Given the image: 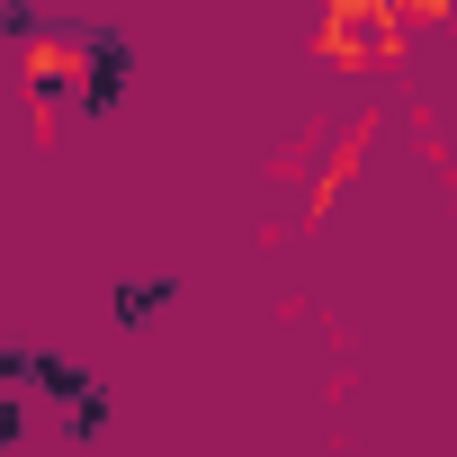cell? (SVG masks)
<instances>
[{"label": "cell", "instance_id": "1", "mask_svg": "<svg viewBox=\"0 0 457 457\" xmlns=\"http://www.w3.org/2000/svg\"><path fill=\"white\" fill-rule=\"evenodd\" d=\"M72 46H81V117H108L117 90H126V72H135V54H126V37H108L99 19H72Z\"/></svg>", "mask_w": 457, "mask_h": 457}, {"label": "cell", "instance_id": "2", "mask_svg": "<svg viewBox=\"0 0 457 457\" xmlns=\"http://www.w3.org/2000/svg\"><path fill=\"white\" fill-rule=\"evenodd\" d=\"M37 386H46V395H54V403H72V412H81V403H90V395H108V386H99V377H90V368H72V359H63V350H37Z\"/></svg>", "mask_w": 457, "mask_h": 457}, {"label": "cell", "instance_id": "3", "mask_svg": "<svg viewBox=\"0 0 457 457\" xmlns=\"http://www.w3.org/2000/svg\"><path fill=\"white\" fill-rule=\"evenodd\" d=\"M179 305V278H135V287H117V323H153V314H170Z\"/></svg>", "mask_w": 457, "mask_h": 457}, {"label": "cell", "instance_id": "4", "mask_svg": "<svg viewBox=\"0 0 457 457\" xmlns=\"http://www.w3.org/2000/svg\"><path fill=\"white\" fill-rule=\"evenodd\" d=\"M10 386H37V350H10V341H0V395H10Z\"/></svg>", "mask_w": 457, "mask_h": 457}, {"label": "cell", "instance_id": "5", "mask_svg": "<svg viewBox=\"0 0 457 457\" xmlns=\"http://www.w3.org/2000/svg\"><path fill=\"white\" fill-rule=\"evenodd\" d=\"M99 430H108V395H90V403L72 412V439H99Z\"/></svg>", "mask_w": 457, "mask_h": 457}, {"label": "cell", "instance_id": "6", "mask_svg": "<svg viewBox=\"0 0 457 457\" xmlns=\"http://www.w3.org/2000/svg\"><path fill=\"white\" fill-rule=\"evenodd\" d=\"M19 430H28V403H19V395H0V448H19Z\"/></svg>", "mask_w": 457, "mask_h": 457}]
</instances>
